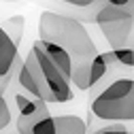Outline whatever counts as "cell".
Returning <instances> with one entry per match:
<instances>
[{
	"label": "cell",
	"mask_w": 134,
	"mask_h": 134,
	"mask_svg": "<svg viewBox=\"0 0 134 134\" xmlns=\"http://www.w3.org/2000/svg\"><path fill=\"white\" fill-rule=\"evenodd\" d=\"M38 38L53 43L68 51L72 60L94 58L98 47L92 41L90 32L85 30L79 19H72L68 15H60L53 11H43L38 17Z\"/></svg>",
	"instance_id": "1"
},
{
	"label": "cell",
	"mask_w": 134,
	"mask_h": 134,
	"mask_svg": "<svg viewBox=\"0 0 134 134\" xmlns=\"http://www.w3.org/2000/svg\"><path fill=\"white\" fill-rule=\"evenodd\" d=\"M90 111L104 121H134V79H117L100 92Z\"/></svg>",
	"instance_id": "2"
},
{
	"label": "cell",
	"mask_w": 134,
	"mask_h": 134,
	"mask_svg": "<svg viewBox=\"0 0 134 134\" xmlns=\"http://www.w3.org/2000/svg\"><path fill=\"white\" fill-rule=\"evenodd\" d=\"M30 51L34 53V60L38 64V70L43 75V81H45L47 90L51 92L53 102H68V100H72V83H70V79L66 77L51 60H49V55L41 49L38 41H34V45H32Z\"/></svg>",
	"instance_id": "3"
},
{
	"label": "cell",
	"mask_w": 134,
	"mask_h": 134,
	"mask_svg": "<svg viewBox=\"0 0 134 134\" xmlns=\"http://www.w3.org/2000/svg\"><path fill=\"white\" fill-rule=\"evenodd\" d=\"M19 51L13 38L7 34V30L0 26V92H4L11 83V77L19 70Z\"/></svg>",
	"instance_id": "4"
},
{
	"label": "cell",
	"mask_w": 134,
	"mask_h": 134,
	"mask_svg": "<svg viewBox=\"0 0 134 134\" xmlns=\"http://www.w3.org/2000/svg\"><path fill=\"white\" fill-rule=\"evenodd\" d=\"M100 30H102L104 38L109 41V45L113 49H119L126 47V41L130 36V32L134 28V17H124V19H115V21H104V24H98Z\"/></svg>",
	"instance_id": "5"
},
{
	"label": "cell",
	"mask_w": 134,
	"mask_h": 134,
	"mask_svg": "<svg viewBox=\"0 0 134 134\" xmlns=\"http://www.w3.org/2000/svg\"><path fill=\"white\" fill-rule=\"evenodd\" d=\"M38 45H41V49L49 55V60H51L58 68L70 79V70H72V58L68 55V51L66 49H62V47H58V45H53V43H47V41H41L38 38Z\"/></svg>",
	"instance_id": "6"
},
{
	"label": "cell",
	"mask_w": 134,
	"mask_h": 134,
	"mask_svg": "<svg viewBox=\"0 0 134 134\" xmlns=\"http://www.w3.org/2000/svg\"><path fill=\"white\" fill-rule=\"evenodd\" d=\"M92 60L94 58H81L72 60V70H70V83H75L77 90H90V72H92Z\"/></svg>",
	"instance_id": "7"
},
{
	"label": "cell",
	"mask_w": 134,
	"mask_h": 134,
	"mask_svg": "<svg viewBox=\"0 0 134 134\" xmlns=\"http://www.w3.org/2000/svg\"><path fill=\"white\" fill-rule=\"evenodd\" d=\"M55 134H87V126L79 115L55 117Z\"/></svg>",
	"instance_id": "8"
},
{
	"label": "cell",
	"mask_w": 134,
	"mask_h": 134,
	"mask_svg": "<svg viewBox=\"0 0 134 134\" xmlns=\"http://www.w3.org/2000/svg\"><path fill=\"white\" fill-rule=\"evenodd\" d=\"M24 28H26V19L21 15H13V17L7 19V34L13 38V43L19 47V41H21V34H24Z\"/></svg>",
	"instance_id": "9"
},
{
	"label": "cell",
	"mask_w": 134,
	"mask_h": 134,
	"mask_svg": "<svg viewBox=\"0 0 134 134\" xmlns=\"http://www.w3.org/2000/svg\"><path fill=\"white\" fill-rule=\"evenodd\" d=\"M45 102V100H41V98H34V96H24V94H17L15 96V104H17V111H19V115H32L41 104Z\"/></svg>",
	"instance_id": "10"
},
{
	"label": "cell",
	"mask_w": 134,
	"mask_h": 134,
	"mask_svg": "<svg viewBox=\"0 0 134 134\" xmlns=\"http://www.w3.org/2000/svg\"><path fill=\"white\" fill-rule=\"evenodd\" d=\"M109 70V62L104 58V53H96L94 60H92V72H90V83L92 85H96V83L102 79Z\"/></svg>",
	"instance_id": "11"
},
{
	"label": "cell",
	"mask_w": 134,
	"mask_h": 134,
	"mask_svg": "<svg viewBox=\"0 0 134 134\" xmlns=\"http://www.w3.org/2000/svg\"><path fill=\"white\" fill-rule=\"evenodd\" d=\"M32 134H55V117H51V113L45 111L32 126Z\"/></svg>",
	"instance_id": "12"
},
{
	"label": "cell",
	"mask_w": 134,
	"mask_h": 134,
	"mask_svg": "<svg viewBox=\"0 0 134 134\" xmlns=\"http://www.w3.org/2000/svg\"><path fill=\"white\" fill-rule=\"evenodd\" d=\"M113 55H115L117 64L126 66V68H134V47H119V49H113Z\"/></svg>",
	"instance_id": "13"
},
{
	"label": "cell",
	"mask_w": 134,
	"mask_h": 134,
	"mask_svg": "<svg viewBox=\"0 0 134 134\" xmlns=\"http://www.w3.org/2000/svg\"><path fill=\"white\" fill-rule=\"evenodd\" d=\"M11 121V109H9V102L4 96H0V132H2Z\"/></svg>",
	"instance_id": "14"
},
{
	"label": "cell",
	"mask_w": 134,
	"mask_h": 134,
	"mask_svg": "<svg viewBox=\"0 0 134 134\" xmlns=\"http://www.w3.org/2000/svg\"><path fill=\"white\" fill-rule=\"evenodd\" d=\"M92 134H130V132L124 126H107V128H100V130H96Z\"/></svg>",
	"instance_id": "15"
},
{
	"label": "cell",
	"mask_w": 134,
	"mask_h": 134,
	"mask_svg": "<svg viewBox=\"0 0 134 134\" xmlns=\"http://www.w3.org/2000/svg\"><path fill=\"white\" fill-rule=\"evenodd\" d=\"M121 9L126 11V15L134 17V0H126V4H121Z\"/></svg>",
	"instance_id": "16"
},
{
	"label": "cell",
	"mask_w": 134,
	"mask_h": 134,
	"mask_svg": "<svg viewBox=\"0 0 134 134\" xmlns=\"http://www.w3.org/2000/svg\"><path fill=\"white\" fill-rule=\"evenodd\" d=\"M62 2H68V4H75V7H87L96 0H62Z\"/></svg>",
	"instance_id": "17"
},
{
	"label": "cell",
	"mask_w": 134,
	"mask_h": 134,
	"mask_svg": "<svg viewBox=\"0 0 134 134\" xmlns=\"http://www.w3.org/2000/svg\"><path fill=\"white\" fill-rule=\"evenodd\" d=\"M109 4H115V7H121V4H126V0H107Z\"/></svg>",
	"instance_id": "18"
},
{
	"label": "cell",
	"mask_w": 134,
	"mask_h": 134,
	"mask_svg": "<svg viewBox=\"0 0 134 134\" xmlns=\"http://www.w3.org/2000/svg\"><path fill=\"white\" fill-rule=\"evenodd\" d=\"M0 96H2V92H0Z\"/></svg>",
	"instance_id": "19"
},
{
	"label": "cell",
	"mask_w": 134,
	"mask_h": 134,
	"mask_svg": "<svg viewBox=\"0 0 134 134\" xmlns=\"http://www.w3.org/2000/svg\"><path fill=\"white\" fill-rule=\"evenodd\" d=\"M130 134H132V132H130Z\"/></svg>",
	"instance_id": "20"
}]
</instances>
